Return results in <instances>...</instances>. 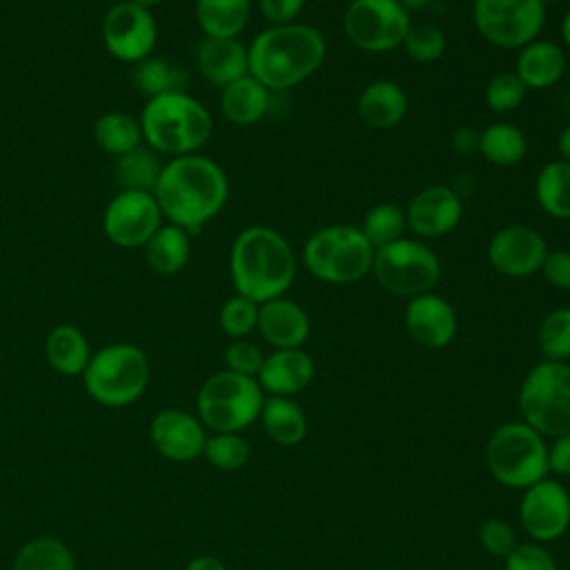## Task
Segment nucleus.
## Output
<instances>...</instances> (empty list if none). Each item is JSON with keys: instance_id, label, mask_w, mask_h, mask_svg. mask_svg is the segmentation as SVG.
Here are the masks:
<instances>
[{"instance_id": "25", "label": "nucleus", "mask_w": 570, "mask_h": 570, "mask_svg": "<svg viewBox=\"0 0 570 570\" xmlns=\"http://www.w3.org/2000/svg\"><path fill=\"white\" fill-rule=\"evenodd\" d=\"M272 102V91L249 73L220 89V111L234 125H254L263 120Z\"/></svg>"}, {"instance_id": "27", "label": "nucleus", "mask_w": 570, "mask_h": 570, "mask_svg": "<svg viewBox=\"0 0 570 570\" xmlns=\"http://www.w3.org/2000/svg\"><path fill=\"white\" fill-rule=\"evenodd\" d=\"M142 252H145V261L154 274H158V276L178 274L187 265L189 254H191L189 232L178 225L163 223L156 229V234L145 243Z\"/></svg>"}, {"instance_id": "36", "label": "nucleus", "mask_w": 570, "mask_h": 570, "mask_svg": "<svg viewBox=\"0 0 570 570\" xmlns=\"http://www.w3.org/2000/svg\"><path fill=\"white\" fill-rule=\"evenodd\" d=\"M405 229H407L405 209L399 207L396 203L372 205L365 212L363 223H361V232L365 234V238L372 243L374 249L399 240Z\"/></svg>"}, {"instance_id": "45", "label": "nucleus", "mask_w": 570, "mask_h": 570, "mask_svg": "<svg viewBox=\"0 0 570 570\" xmlns=\"http://www.w3.org/2000/svg\"><path fill=\"white\" fill-rule=\"evenodd\" d=\"M539 272L552 287L570 289V252L568 249H548Z\"/></svg>"}, {"instance_id": "42", "label": "nucleus", "mask_w": 570, "mask_h": 570, "mask_svg": "<svg viewBox=\"0 0 570 570\" xmlns=\"http://www.w3.org/2000/svg\"><path fill=\"white\" fill-rule=\"evenodd\" d=\"M479 543L488 554L505 559L517 546V534L508 521L490 517L479 525Z\"/></svg>"}, {"instance_id": "38", "label": "nucleus", "mask_w": 570, "mask_h": 570, "mask_svg": "<svg viewBox=\"0 0 570 570\" xmlns=\"http://www.w3.org/2000/svg\"><path fill=\"white\" fill-rule=\"evenodd\" d=\"M203 456L223 472L240 470L249 459V443L240 432H214L205 441Z\"/></svg>"}, {"instance_id": "13", "label": "nucleus", "mask_w": 570, "mask_h": 570, "mask_svg": "<svg viewBox=\"0 0 570 570\" xmlns=\"http://www.w3.org/2000/svg\"><path fill=\"white\" fill-rule=\"evenodd\" d=\"M163 225V212L151 191L120 189L105 207L102 232L122 249H142Z\"/></svg>"}, {"instance_id": "50", "label": "nucleus", "mask_w": 570, "mask_h": 570, "mask_svg": "<svg viewBox=\"0 0 570 570\" xmlns=\"http://www.w3.org/2000/svg\"><path fill=\"white\" fill-rule=\"evenodd\" d=\"M557 151H559V158L570 163V125H566L557 138Z\"/></svg>"}, {"instance_id": "33", "label": "nucleus", "mask_w": 570, "mask_h": 570, "mask_svg": "<svg viewBox=\"0 0 570 570\" xmlns=\"http://www.w3.org/2000/svg\"><path fill=\"white\" fill-rule=\"evenodd\" d=\"M479 154L497 167H512L525 158L528 138L517 125L499 120L479 131Z\"/></svg>"}, {"instance_id": "8", "label": "nucleus", "mask_w": 570, "mask_h": 570, "mask_svg": "<svg viewBox=\"0 0 570 570\" xmlns=\"http://www.w3.org/2000/svg\"><path fill=\"white\" fill-rule=\"evenodd\" d=\"M265 392L256 376L214 372L196 394V416L212 432H243L261 416Z\"/></svg>"}, {"instance_id": "39", "label": "nucleus", "mask_w": 570, "mask_h": 570, "mask_svg": "<svg viewBox=\"0 0 570 570\" xmlns=\"http://www.w3.org/2000/svg\"><path fill=\"white\" fill-rule=\"evenodd\" d=\"M401 47L414 62L428 65V62L439 60L445 53L448 40L439 27H434L430 22H419V24L412 22Z\"/></svg>"}, {"instance_id": "37", "label": "nucleus", "mask_w": 570, "mask_h": 570, "mask_svg": "<svg viewBox=\"0 0 570 570\" xmlns=\"http://www.w3.org/2000/svg\"><path fill=\"white\" fill-rule=\"evenodd\" d=\"M537 343L546 361H570V307L550 309L537 330Z\"/></svg>"}, {"instance_id": "24", "label": "nucleus", "mask_w": 570, "mask_h": 570, "mask_svg": "<svg viewBox=\"0 0 570 570\" xmlns=\"http://www.w3.org/2000/svg\"><path fill=\"white\" fill-rule=\"evenodd\" d=\"M356 114L372 129H392L407 114V96L394 80H372L356 98Z\"/></svg>"}, {"instance_id": "6", "label": "nucleus", "mask_w": 570, "mask_h": 570, "mask_svg": "<svg viewBox=\"0 0 570 570\" xmlns=\"http://www.w3.org/2000/svg\"><path fill=\"white\" fill-rule=\"evenodd\" d=\"M147 354L134 343H109L91 354L85 372V392L105 407H125L138 401L149 385Z\"/></svg>"}, {"instance_id": "5", "label": "nucleus", "mask_w": 570, "mask_h": 570, "mask_svg": "<svg viewBox=\"0 0 570 570\" xmlns=\"http://www.w3.org/2000/svg\"><path fill=\"white\" fill-rule=\"evenodd\" d=\"M374 252L361 227L327 225L305 240L301 261L321 283L352 285L372 274Z\"/></svg>"}, {"instance_id": "49", "label": "nucleus", "mask_w": 570, "mask_h": 570, "mask_svg": "<svg viewBox=\"0 0 570 570\" xmlns=\"http://www.w3.org/2000/svg\"><path fill=\"white\" fill-rule=\"evenodd\" d=\"M185 570H227V568H225V563H223L218 557H214V554H198V557H194V559L185 566Z\"/></svg>"}, {"instance_id": "23", "label": "nucleus", "mask_w": 570, "mask_h": 570, "mask_svg": "<svg viewBox=\"0 0 570 570\" xmlns=\"http://www.w3.org/2000/svg\"><path fill=\"white\" fill-rule=\"evenodd\" d=\"M514 73L525 89H550L566 73V51L552 40L537 38L519 49Z\"/></svg>"}, {"instance_id": "47", "label": "nucleus", "mask_w": 570, "mask_h": 570, "mask_svg": "<svg viewBox=\"0 0 570 570\" xmlns=\"http://www.w3.org/2000/svg\"><path fill=\"white\" fill-rule=\"evenodd\" d=\"M548 468L559 476H570V432L554 436L548 445Z\"/></svg>"}, {"instance_id": "3", "label": "nucleus", "mask_w": 570, "mask_h": 570, "mask_svg": "<svg viewBox=\"0 0 570 570\" xmlns=\"http://www.w3.org/2000/svg\"><path fill=\"white\" fill-rule=\"evenodd\" d=\"M323 33L303 22L272 24L247 45L249 76L269 91H285L307 80L325 60Z\"/></svg>"}, {"instance_id": "7", "label": "nucleus", "mask_w": 570, "mask_h": 570, "mask_svg": "<svg viewBox=\"0 0 570 570\" xmlns=\"http://www.w3.org/2000/svg\"><path fill=\"white\" fill-rule=\"evenodd\" d=\"M485 465L501 485L525 490L550 472L546 436L525 421L501 423L485 443Z\"/></svg>"}, {"instance_id": "35", "label": "nucleus", "mask_w": 570, "mask_h": 570, "mask_svg": "<svg viewBox=\"0 0 570 570\" xmlns=\"http://www.w3.org/2000/svg\"><path fill=\"white\" fill-rule=\"evenodd\" d=\"M11 570H76V559L65 541L36 537L16 552Z\"/></svg>"}, {"instance_id": "28", "label": "nucleus", "mask_w": 570, "mask_h": 570, "mask_svg": "<svg viewBox=\"0 0 570 570\" xmlns=\"http://www.w3.org/2000/svg\"><path fill=\"white\" fill-rule=\"evenodd\" d=\"M258 419L265 434L283 448L298 445L307 436V416L292 396H265Z\"/></svg>"}, {"instance_id": "26", "label": "nucleus", "mask_w": 570, "mask_h": 570, "mask_svg": "<svg viewBox=\"0 0 570 570\" xmlns=\"http://www.w3.org/2000/svg\"><path fill=\"white\" fill-rule=\"evenodd\" d=\"M91 354L94 352L87 336L71 323L51 327L45 338L47 363L62 376H82Z\"/></svg>"}, {"instance_id": "31", "label": "nucleus", "mask_w": 570, "mask_h": 570, "mask_svg": "<svg viewBox=\"0 0 570 570\" xmlns=\"http://www.w3.org/2000/svg\"><path fill=\"white\" fill-rule=\"evenodd\" d=\"M131 82L136 91L145 94L147 98H156L163 94H174V91H187L189 85V73L171 62L169 58L160 56H149L140 62H136L131 71Z\"/></svg>"}, {"instance_id": "18", "label": "nucleus", "mask_w": 570, "mask_h": 570, "mask_svg": "<svg viewBox=\"0 0 570 570\" xmlns=\"http://www.w3.org/2000/svg\"><path fill=\"white\" fill-rule=\"evenodd\" d=\"M463 218V200L448 185H428L419 189L407 207L405 220L419 238H439L450 234Z\"/></svg>"}, {"instance_id": "11", "label": "nucleus", "mask_w": 570, "mask_h": 570, "mask_svg": "<svg viewBox=\"0 0 570 570\" xmlns=\"http://www.w3.org/2000/svg\"><path fill=\"white\" fill-rule=\"evenodd\" d=\"M472 22L485 42L499 49H521L539 38L546 4L539 0H474Z\"/></svg>"}, {"instance_id": "20", "label": "nucleus", "mask_w": 570, "mask_h": 570, "mask_svg": "<svg viewBox=\"0 0 570 570\" xmlns=\"http://www.w3.org/2000/svg\"><path fill=\"white\" fill-rule=\"evenodd\" d=\"M258 334L274 350L285 347H303L309 338V316L307 312L292 298L278 296L258 305Z\"/></svg>"}, {"instance_id": "51", "label": "nucleus", "mask_w": 570, "mask_h": 570, "mask_svg": "<svg viewBox=\"0 0 570 570\" xmlns=\"http://www.w3.org/2000/svg\"><path fill=\"white\" fill-rule=\"evenodd\" d=\"M403 9H407L410 13L412 11H421V9H425V7H430L432 4V0H396Z\"/></svg>"}, {"instance_id": "22", "label": "nucleus", "mask_w": 570, "mask_h": 570, "mask_svg": "<svg viewBox=\"0 0 570 570\" xmlns=\"http://www.w3.org/2000/svg\"><path fill=\"white\" fill-rule=\"evenodd\" d=\"M196 65L200 76L214 87H227L229 82L249 73L247 47L238 38H205L196 49Z\"/></svg>"}, {"instance_id": "54", "label": "nucleus", "mask_w": 570, "mask_h": 570, "mask_svg": "<svg viewBox=\"0 0 570 570\" xmlns=\"http://www.w3.org/2000/svg\"><path fill=\"white\" fill-rule=\"evenodd\" d=\"M539 2H541V4H548V2H552V0H539Z\"/></svg>"}, {"instance_id": "1", "label": "nucleus", "mask_w": 570, "mask_h": 570, "mask_svg": "<svg viewBox=\"0 0 570 570\" xmlns=\"http://www.w3.org/2000/svg\"><path fill=\"white\" fill-rule=\"evenodd\" d=\"M154 196L167 223L194 234L223 212L229 180L214 158L198 151L185 154L163 165Z\"/></svg>"}, {"instance_id": "19", "label": "nucleus", "mask_w": 570, "mask_h": 570, "mask_svg": "<svg viewBox=\"0 0 570 570\" xmlns=\"http://www.w3.org/2000/svg\"><path fill=\"white\" fill-rule=\"evenodd\" d=\"M410 338L428 350H441L450 345L459 330V318L448 298L434 292L412 296L403 314Z\"/></svg>"}, {"instance_id": "30", "label": "nucleus", "mask_w": 570, "mask_h": 570, "mask_svg": "<svg viewBox=\"0 0 570 570\" xmlns=\"http://www.w3.org/2000/svg\"><path fill=\"white\" fill-rule=\"evenodd\" d=\"M534 198L550 218H570V163L557 158L546 163L534 178Z\"/></svg>"}, {"instance_id": "14", "label": "nucleus", "mask_w": 570, "mask_h": 570, "mask_svg": "<svg viewBox=\"0 0 570 570\" xmlns=\"http://www.w3.org/2000/svg\"><path fill=\"white\" fill-rule=\"evenodd\" d=\"M105 49L120 62H140L151 56L158 40V27L149 9L129 0L116 2L100 27Z\"/></svg>"}, {"instance_id": "2", "label": "nucleus", "mask_w": 570, "mask_h": 570, "mask_svg": "<svg viewBox=\"0 0 570 570\" xmlns=\"http://www.w3.org/2000/svg\"><path fill=\"white\" fill-rule=\"evenodd\" d=\"M296 269L294 247L281 232L267 225H249L232 243V285L236 294L258 305L285 296L296 281Z\"/></svg>"}, {"instance_id": "43", "label": "nucleus", "mask_w": 570, "mask_h": 570, "mask_svg": "<svg viewBox=\"0 0 570 570\" xmlns=\"http://www.w3.org/2000/svg\"><path fill=\"white\" fill-rule=\"evenodd\" d=\"M223 361H225V370H232L236 374H245V376H256L265 354L263 350L245 338H234L225 352H223Z\"/></svg>"}, {"instance_id": "48", "label": "nucleus", "mask_w": 570, "mask_h": 570, "mask_svg": "<svg viewBox=\"0 0 570 570\" xmlns=\"http://www.w3.org/2000/svg\"><path fill=\"white\" fill-rule=\"evenodd\" d=\"M452 147L463 156L479 151V131L472 127H459L452 134Z\"/></svg>"}, {"instance_id": "15", "label": "nucleus", "mask_w": 570, "mask_h": 570, "mask_svg": "<svg viewBox=\"0 0 570 570\" xmlns=\"http://www.w3.org/2000/svg\"><path fill=\"white\" fill-rule=\"evenodd\" d=\"M519 521L534 543L561 539L570 528V492L552 479H541L523 490Z\"/></svg>"}, {"instance_id": "46", "label": "nucleus", "mask_w": 570, "mask_h": 570, "mask_svg": "<svg viewBox=\"0 0 570 570\" xmlns=\"http://www.w3.org/2000/svg\"><path fill=\"white\" fill-rule=\"evenodd\" d=\"M305 2L307 0H258V9L272 24H289L296 22Z\"/></svg>"}, {"instance_id": "10", "label": "nucleus", "mask_w": 570, "mask_h": 570, "mask_svg": "<svg viewBox=\"0 0 570 570\" xmlns=\"http://www.w3.org/2000/svg\"><path fill=\"white\" fill-rule=\"evenodd\" d=\"M372 276L385 292L412 298L434 289L441 278V261L423 240L401 236L374 252Z\"/></svg>"}, {"instance_id": "32", "label": "nucleus", "mask_w": 570, "mask_h": 570, "mask_svg": "<svg viewBox=\"0 0 570 570\" xmlns=\"http://www.w3.org/2000/svg\"><path fill=\"white\" fill-rule=\"evenodd\" d=\"M94 140L102 151L118 158L145 142L140 118L118 109L105 111L94 125Z\"/></svg>"}, {"instance_id": "16", "label": "nucleus", "mask_w": 570, "mask_h": 570, "mask_svg": "<svg viewBox=\"0 0 570 570\" xmlns=\"http://www.w3.org/2000/svg\"><path fill=\"white\" fill-rule=\"evenodd\" d=\"M546 254V238L525 225L501 227L488 243L490 267L508 278H528L537 274Z\"/></svg>"}, {"instance_id": "52", "label": "nucleus", "mask_w": 570, "mask_h": 570, "mask_svg": "<svg viewBox=\"0 0 570 570\" xmlns=\"http://www.w3.org/2000/svg\"><path fill=\"white\" fill-rule=\"evenodd\" d=\"M561 40L570 49V9L563 13V20H561Z\"/></svg>"}, {"instance_id": "12", "label": "nucleus", "mask_w": 570, "mask_h": 570, "mask_svg": "<svg viewBox=\"0 0 570 570\" xmlns=\"http://www.w3.org/2000/svg\"><path fill=\"white\" fill-rule=\"evenodd\" d=\"M412 16L396 0H352L343 13L347 40L367 53H387L403 45Z\"/></svg>"}, {"instance_id": "29", "label": "nucleus", "mask_w": 570, "mask_h": 570, "mask_svg": "<svg viewBox=\"0 0 570 570\" xmlns=\"http://www.w3.org/2000/svg\"><path fill=\"white\" fill-rule=\"evenodd\" d=\"M249 16V0H196V22L205 38H238Z\"/></svg>"}, {"instance_id": "40", "label": "nucleus", "mask_w": 570, "mask_h": 570, "mask_svg": "<svg viewBox=\"0 0 570 570\" xmlns=\"http://www.w3.org/2000/svg\"><path fill=\"white\" fill-rule=\"evenodd\" d=\"M258 303L234 294L218 309V325L232 338H245L256 330Z\"/></svg>"}, {"instance_id": "34", "label": "nucleus", "mask_w": 570, "mask_h": 570, "mask_svg": "<svg viewBox=\"0 0 570 570\" xmlns=\"http://www.w3.org/2000/svg\"><path fill=\"white\" fill-rule=\"evenodd\" d=\"M163 165L158 154L147 147L145 142L122 156L116 158V183L122 189H131V191H151L160 178Z\"/></svg>"}, {"instance_id": "21", "label": "nucleus", "mask_w": 570, "mask_h": 570, "mask_svg": "<svg viewBox=\"0 0 570 570\" xmlns=\"http://www.w3.org/2000/svg\"><path fill=\"white\" fill-rule=\"evenodd\" d=\"M314 379V361L303 347L274 350L265 356L256 381L267 396H294Z\"/></svg>"}, {"instance_id": "4", "label": "nucleus", "mask_w": 570, "mask_h": 570, "mask_svg": "<svg viewBox=\"0 0 570 570\" xmlns=\"http://www.w3.org/2000/svg\"><path fill=\"white\" fill-rule=\"evenodd\" d=\"M142 140L156 154H196L212 136L214 120L207 107L187 91L147 98L140 111Z\"/></svg>"}, {"instance_id": "41", "label": "nucleus", "mask_w": 570, "mask_h": 570, "mask_svg": "<svg viewBox=\"0 0 570 570\" xmlns=\"http://www.w3.org/2000/svg\"><path fill=\"white\" fill-rule=\"evenodd\" d=\"M525 91L528 89L523 87V82L517 78L514 71H501V73L492 76L490 82L485 85L483 100L492 111L508 114L523 102Z\"/></svg>"}, {"instance_id": "9", "label": "nucleus", "mask_w": 570, "mask_h": 570, "mask_svg": "<svg viewBox=\"0 0 570 570\" xmlns=\"http://www.w3.org/2000/svg\"><path fill=\"white\" fill-rule=\"evenodd\" d=\"M521 421L541 436L570 432V363L541 361L521 381L517 394Z\"/></svg>"}, {"instance_id": "53", "label": "nucleus", "mask_w": 570, "mask_h": 570, "mask_svg": "<svg viewBox=\"0 0 570 570\" xmlns=\"http://www.w3.org/2000/svg\"><path fill=\"white\" fill-rule=\"evenodd\" d=\"M129 2H134V4H138V7H142V9H151V7L160 4L163 0H129Z\"/></svg>"}, {"instance_id": "44", "label": "nucleus", "mask_w": 570, "mask_h": 570, "mask_svg": "<svg viewBox=\"0 0 570 570\" xmlns=\"http://www.w3.org/2000/svg\"><path fill=\"white\" fill-rule=\"evenodd\" d=\"M503 570H559L557 559L541 543H517L503 559Z\"/></svg>"}, {"instance_id": "17", "label": "nucleus", "mask_w": 570, "mask_h": 570, "mask_svg": "<svg viewBox=\"0 0 570 570\" xmlns=\"http://www.w3.org/2000/svg\"><path fill=\"white\" fill-rule=\"evenodd\" d=\"M149 441L160 456L174 463H189L203 456L207 434L196 414L180 407H165L149 423Z\"/></svg>"}]
</instances>
